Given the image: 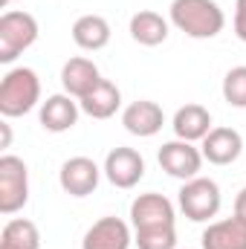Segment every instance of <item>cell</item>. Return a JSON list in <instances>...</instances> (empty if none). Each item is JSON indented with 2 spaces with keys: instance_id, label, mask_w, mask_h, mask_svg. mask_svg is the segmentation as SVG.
<instances>
[{
  "instance_id": "cell-13",
  "label": "cell",
  "mask_w": 246,
  "mask_h": 249,
  "mask_svg": "<svg viewBox=\"0 0 246 249\" xmlns=\"http://www.w3.org/2000/svg\"><path fill=\"white\" fill-rule=\"evenodd\" d=\"M130 244L133 235L122 217H102L84 232L81 249H130Z\"/></svg>"
},
{
  "instance_id": "cell-21",
  "label": "cell",
  "mask_w": 246,
  "mask_h": 249,
  "mask_svg": "<svg viewBox=\"0 0 246 249\" xmlns=\"http://www.w3.org/2000/svg\"><path fill=\"white\" fill-rule=\"evenodd\" d=\"M133 244L139 249H177V229L174 226L133 229Z\"/></svg>"
},
{
  "instance_id": "cell-17",
  "label": "cell",
  "mask_w": 246,
  "mask_h": 249,
  "mask_svg": "<svg viewBox=\"0 0 246 249\" xmlns=\"http://www.w3.org/2000/svg\"><path fill=\"white\" fill-rule=\"evenodd\" d=\"M171 127H174V136L177 139H185V142H203L211 130V113L209 107L191 102V105H183L174 119H171Z\"/></svg>"
},
{
  "instance_id": "cell-9",
  "label": "cell",
  "mask_w": 246,
  "mask_h": 249,
  "mask_svg": "<svg viewBox=\"0 0 246 249\" xmlns=\"http://www.w3.org/2000/svg\"><path fill=\"white\" fill-rule=\"evenodd\" d=\"M105 177L116 188H133L145 177V160L136 148H113L105 157Z\"/></svg>"
},
{
  "instance_id": "cell-7",
  "label": "cell",
  "mask_w": 246,
  "mask_h": 249,
  "mask_svg": "<svg viewBox=\"0 0 246 249\" xmlns=\"http://www.w3.org/2000/svg\"><path fill=\"white\" fill-rule=\"evenodd\" d=\"M177 223V209L165 194L148 191L139 194L130 203V226L133 229H151V226H174Z\"/></svg>"
},
{
  "instance_id": "cell-12",
  "label": "cell",
  "mask_w": 246,
  "mask_h": 249,
  "mask_svg": "<svg viewBox=\"0 0 246 249\" xmlns=\"http://www.w3.org/2000/svg\"><path fill=\"white\" fill-rule=\"evenodd\" d=\"M78 113H81L78 99H72L70 93H55L47 102H41L38 119H41V127L50 130V133H67V130L75 127Z\"/></svg>"
},
{
  "instance_id": "cell-25",
  "label": "cell",
  "mask_w": 246,
  "mask_h": 249,
  "mask_svg": "<svg viewBox=\"0 0 246 249\" xmlns=\"http://www.w3.org/2000/svg\"><path fill=\"white\" fill-rule=\"evenodd\" d=\"M0 130H3V139H0V148L6 151V148H9V142H12V127H9V122H0Z\"/></svg>"
},
{
  "instance_id": "cell-6",
  "label": "cell",
  "mask_w": 246,
  "mask_h": 249,
  "mask_svg": "<svg viewBox=\"0 0 246 249\" xmlns=\"http://www.w3.org/2000/svg\"><path fill=\"white\" fill-rule=\"evenodd\" d=\"M157 160H159V168H162L168 177L183 180V183L200 177V168H203V151L194 148V142H185V139H171V142H165V145L159 148Z\"/></svg>"
},
{
  "instance_id": "cell-23",
  "label": "cell",
  "mask_w": 246,
  "mask_h": 249,
  "mask_svg": "<svg viewBox=\"0 0 246 249\" xmlns=\"http://www.w3.org/2000/svg\"><path fill=\"white\" fill-rule=\"evenodd\" d=\"M235 35L246 44V0L235 3Z\"/></svg>"
},
{
  "instance_id": "cell-4",
  "label": "cell",
  "mask_w": 246,
  "mask_h": 249,
  "mask_svg": "<svg viewBox=\"0 0 246 249\" xmlns=\"http://www.w3.org/2000/svg\"><path fill=\"white\" fill-rule=\"evenodd\" d=\"M180 212L191 223H211V217H217L220 206H223V197H220V186L209 177H194L183 183L180 188Z\"/></svg>"
},
{
  "instance_id": "cell-22",
  "label": "cell",
  "mask_w": 246,
  "mask_h": 249,
  "mask_svg": "<svg viewBox=\"0 0 246 249\" xmlns=\"http://www.w3.org/2000/svg\"><path fill=\"white\" fill-rule=\"evenodd\" d=\"M223 99L229 107H238V110H246V67H232L226 75H223Z\"/></svg>"
},
{
  "instance_id": "cell-19",
  "label": "cell",
  "mask_w": 246,
  "mask_h": 249,
  "mask_svg": "<svg viewBox=\"0 0 246 249\" xmlns=\"http://www.w3.org/2000/svg\"><path fill=\"white\" fill-rule=\"evenodd\" d=\"M168 29H171V20H165L154 9H142V12H136L130 18V38L136 44H142V47H159V44H165Z\"/></svg>"
},
{
  "instance_id": "cell-11",
  "label": "cell",
  "mask_w": 246,
  "mask_h": 249,
  "mask_svg": "<svg viewBox=\"0 0 246 249\" xmlns=\"http://www.w3.org/2000/svg\"><path fill=\"white\" fill-rule=\"evenodd\" d=\"M200 151H203V160H209L211 165H232L244 154V136L235 127L220 124V127L209 130V136L203 139Z\"/></svg>"
},
{
  "instance_id": "cell-15",
  "label": "cell",
  "mask_w": 246,
  "mask_h": 249,
  "mask_svg": "<svg viewBox=\"0 0 246 249\" xmlns=\"http://www.w3.org/2000/svg\"><path fill=\"white\" fill-rule=\"evenodd\" d=\"M99 81H102V72H99V67L90 58L75 55V58H70L61 67V87H64V93H70L72 99L87 96Z\"/></svg>"
},
{
  "instance_id": "cell-26",
  "label": "cell",
  "mask_w": 246,
  "mask_h": 249,
  "mask_svg": "<svg viewBox=\"0 0 246 249\" xmlns=\"http://www.w3.org/2000/svg\"><path fill=\"white\" fill-rule=\"evenodd\" d=\"M9 3H18V0H0V6H9Z\"/></svg>"
},
{
  "instance_id": "cell-20",
  "label": "cell",
  "mask_w": 246,
  "mask_h": 249,
  "mask_svg": "<svg viewBox=\"0 0 246 249\" xmlns=\"http://www.w3.org/2000/svg\"><path fill=\"white\" fill-rule=\"evenodd\" d=\"M0 249H41V232L32 220L15 217L0 232Z\"/></svg>"
},
{
  "instance_id": "cell-1",
  "label": "cell",
  "mask_w": 246,
  "mask_h": 249,
  "mask_svg": "<svg viewBox=\"0 0 246 249\" xmlns=\"http://www.w3.org/2000/svg\"><path fill=\"white\" fill-rule=\"evenodd\" d=\"M168 20L194 41L217 38L226 26V15L217 0H171Z\"/></svg>"
},
{
  "instance_id": "cell-18",
  "label": "cell",
  "mask_w": 246,
  "mask_h": 249,
  "mask_svg": "<svg viewBox=\"0 0 246 249\" xmlns=\"http://www.w3.org/2000/svg\"><path fill=\"white\" fill-rule=\"evenodd\" d=\"M70 32H72L75 47L84 53H99L110 44V23L102 15H81Z\"/></svg>"
},
{
  "instance_id": "cell-14",
  "label": "cell",
  "mask_w": 246,
  "mask_h": 249,
  "mask_svg": "<svg viewBox=\"0 0 246 249\" xmlns=\"http://www.w3.org/2000/svg\"><path fill=\"white\" fill-rule=\"evenodd\" d=\"M203 249H246V220L232 214L223 220H214L200 235Z\"/></svg>"
},
{
  "instance_id": "cell-10",
  "label": "cell",
  "mask_w": 246,
  "mask_h": 249,
  "mask_svg": "<svg viewBox=\"0 0 246 249\" xmlns=\"http://www.w3.org/2000/svg\"><path fill=\"white\" fill-rule=\"evenodd\" d=\"M122 124L130 136H139V139H151L162 130L165 124V113L157 102L151 99H139V102H130L122 110Z\"/></svg>"
},
{
  "instance_id": "cell-16",
  "label": "cell",
  "mask_w": 246,
  "mask_h": 249,
  "mask_svg": "<svg viewBox=\"0 0 246 249\" xmlns=\"http://www.w3.org/2000/svg\"><path fill=\"white\" fill-rule=\"evenodd\" d=\"M78 107H81V113H87L90 119H110V116H116V110L122 107V90H119L113 81L102 78L87 96L78 99Z\"/></svg>"
},
{
  "instance_id": "cell-8",
  "label": "cell",
  "mask_w": 246,
  "mask_h": 249,
  "mask_svg": "<svg viewBox=\"0 0 246 249\" xmlns=\"http://www.w3.org/2000/svg\"><path fill=\"white\" fill-rule=\"evenodd\" d=\"M102 168L90 160V157H70L58 171V183L70 197H87L99 188L102 180Z\"/></svg>"
},
{
  "instance_id": "cell-5",
  "label": "cell",
  "mask_w": 246,
  "mask_h": 249,
  "mask_svg": "<svg viewBox=\"0 0 246 249\" xmlns=\"http://www.w3.org/2000/svg\"><path fill=\"white\" fill-rule=\"evenodd\" d=\"M29 200V168L20 157H0V214H15Z\"/></svg>"
},
{
  "instance_id": "cell-3",
  "label": "cell",
  "mask_w": 246,
  "mask_h": 249,
  "mask_svg": "<svg viewBox=\"0 0 246 249\" xmlns=\"http://www.w3.org/2000/svg\"><path fill=\"white\" fill-rule=\"evenodd\" d=\"M38 41V20L29 12L9 9L0 15V64H12Z\"/></svg>"
},
{
  "instance_id": "cell-24",
  "label": "cell",
  "mask_w": 246,
  "mask_h": 249,
  "mask_svg": "<svg viewBox=\"0 0 246 249\" xmlns=\"http://www.w3.org/2000/svg\"><path fill=\"white\" fill-rule=\"evenodd\" d=\"M235 214L246 220V186L241 188V191H238V197H235Z\"/></svg>"
},
{
  "instance_id": "cell-2",
  "label": "cell",
  "mask_w": 246,
  "mask_h": 249,
  "mask_svg": "<svg viewBox=\"0 0 246 249\" xmlns=\"http://www.w3.org/2000/svg\"><path fill=\"white\" fill-rule=\"evenodd\" d=\"M41 105V78L32 67H12L0 81V113L3 119L26 116Z\"/></svg>"
}]
</instances>
